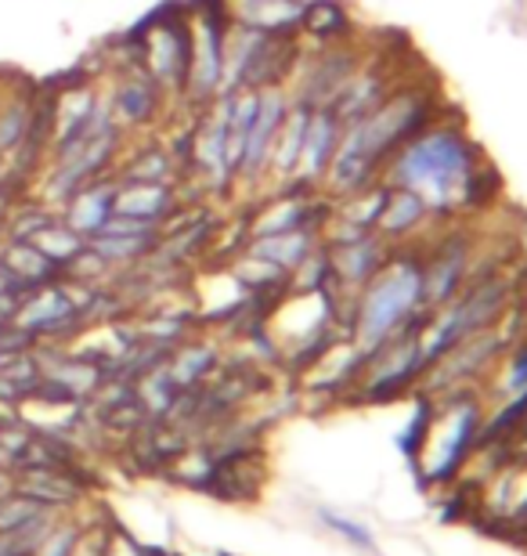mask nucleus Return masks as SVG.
Masks as SVG:
<instances>
[{
	"label": "nucleus",
	"instance_id": "f257e3e1",
	"mask_svg": "<svg viewBox=\"0 0 527 556\" xmlns=\"http://www.w3.org/2000/svg\"><path fill=\"white\" fill-rule=\"evenodd\" d=\"M387 188L416 192L430 214H455L463 206H477L485 195V155L463 130L448 124H423L387 155L384 163Z\"/></svg>",
	"mask_w": 527,
	"mask_h": 556
},
{
	"label": "nucleus",
	"instance_id": "f03ea898",
	"mask_svg": "<svg viewBox=\"0 0 527 556\" xmlns=\"http://www.w3.org/2000/svg\"><path fill=\"white\" fill-rule=\"evenodd\" d=\"M426 119H430V102H426L423 91H390L365 116L343 124L329 170H325V185L340 199L362 192L384 170L387 155L409 135H416Z\"/></svg>",
	"mask_w": 527,
	"mask_h": 556
},
{
	"label": "nucleus",
	"instance_id": "7ed1b4c3",
	"mask_svg": "<svg viewBox=\"0 0 527 556\" xmlns=\"http://www.w3.org/2000/svg\"><path fill=\"white\" fill-rule=\"evenodd\" d=\"M426 315L430 311L423 304V257H387L384 268L351 300V343L368 358Z\"/></svg>",
	"mask_w": 527,
	"mask_h": 556
},
{
	"label": "nucleus",
	"instance_id": "20e7f679",
	"mask_svg": "<svg viewBox=\"0 0 527 556\" xmlns=\"http://www.w3.org/2000/svg\"><path fill=\"white\" fill-rule=\"evenodd\" d=\"M480 427H485V413H480L477 397L459 391V387H448L444 402H434L430 408L423 444H419L416 459H412L419 481L426 488L452 484L455 477L463 473V466L469 463V455L477 452Z\"/></svg>",
	"mask_w": 527,
	"mask_h": 556
},
{
	"label": "nucleus",
	"instance_id": "39448f33",
	"mask_svg": "<svg viewBox=\"0 0 527 556\" xmlns=\"http://www.w3.org/2000/svg\"><path fill=\"white\" fill-rule=\"evenodd\" d=\"M188 54H192V29L185 18H152L141 33V65L160 87L185 91Z\"/></svg>",
	"mask_w": 527,
	"mask_h": 556
},
{
	"label": "nucleus",
	"instance_id": "423d86ee",
	"mask_svg": "<svg viewBox=\"0 0 527 556\" xmlns=\"http://www.w3.org/2000/svg\"><path fill=\"white\" fill-rule=\"evenodd\" d=\"M192 29V54H188L185 91L192 102H210L221 91V59H224V15L210 8L203 18L188 22Z\"/></svg>",
	"mask_w": 527,
	"mask_h": 556
},
{
	"label": "nucleus",
	"instance_id": "0eeeda50",
	"mask_svg": "<svg viewBox=\"0 0 527 556\" xmlns=\"http://www.w3.org/2000/svg\"><path fill=\"white\" fill-rule=\"evenodd\" d=\"M322 247H325V242H322ZM325 257H329V289H332V296L347 293L354 300L357 289H362L368 278L384 268V261L390 257V253H387V239L376 236V231H368V236H362V239L332 242V247H325Z\"/></svg>",
	"mask_w": 527,
	"mask_h": 556
},
{
	"label": "nucleus",
	"instance_id": "6e6552de",
	"mask_svg": "<svg viewBox=\"0 0 527 556\" xmlns=\"http://www.w3.org/2000/svg\"><path fill=\"white\" fill-rule=\"evenodd\" d=\"M286 113H289V98H286L283 87H264L261 102H256V116H253L250 130H246V144H242L239 170H235V177H242V181H261V177L267 174L278 127H283Z\"/></svg>",
	"mask_w": 527,
	"mask_h": 556
},
{
	"label": "nucleus",
	"instance_id": "1a4fd4ad",
	"mask_svg": "<svg viewBox=\"0 0 527 556\" xmlns=\"http://www.w3.org/2000/svg\"><path fill=\"white\" fill-rule=\"evenodd\" d=\"M196 170L206 177L213 188H228L235 181L231 163H228V98L217 94L213 113L196 127L192 141H188Z\"/></svg>",
	"mask_w": 527,
	"mask_h": 556
},
{
	"label": "nucleus",
	"instance_id": "9d476101",
	"mask_svg": "<svg viewBox=\"0 0 527 556\" xmlns=\"http://www.w3.org/2000/svg\"><path fill=\"white\" fill-rule=\"evenodd\" d=\"M340 130H343V124L332 109H311L304 144H300V160H297V170H293V181L300 188L315 185L325 177L332 152H336V141H340Z\"/></svg>",
	"mask_w": 527,
	"mask_h": 556
},
{
	"label": "nucleus",
	"instance_id": "9b49d317",
	"mask_svg": "<svg viewBox=\"0 0 527 556\" xmlns=\"http://www.w3.org/2000/svg\"><path fill=\"white\" fill-rule=\"evenodd\" d=\"M469 268V250L466 242H448V247L434 250L430 257H423V304L426 311H437L452 300L466 282Z\"/></svg>",
	"mask_w": 527,
	"mask_h": 556
},
{
	"label": "nucleus",
	"instance_id": "f8f14e48",
	"mask_svg": "<svg viewBox=\"0 0 527 556\" xmlns=\"http://www.w3.org/2000/svg\"><path fill=\"white\" fill-rule=\"evenodd\" d=\"M325 217H329L325 206L315 203V199L300 188V192H286V195L272 199V203L250 220L246 236L261 239V236H278V231H293V228H322Z\"/></svg>",
	"mask_w": 527,
	"mask_h": 556
},
{
	"label": "nucleus",
	"instance_id": "ddd939ff",
	"mask_svg": "<svg viewBox=\"0 0 527 556\" xmlns=\"http://www.w3.org/2000/svg\"><path fill=\"white\" fill-rule=\"evenodd\" d=\"M304 0H235V26L256 29L264 37H293L304 26Z\"/></svg>",
	"mask_w": 527,
	"mask_h": 556
},
{
	"label": "nucleus",
	"instance_id": "4468645a",
	"mask_svg": "<svg viewBox=\"0 0 527 556\" xmlns=\"http://www.w3.org/2000/svg\"><path fill=\"white\" fill-rule=\"evenodd\" d=\"M112 195H116V181H105V177H95L84 188H76L70 195V210H65V225L80 231L84 239L98 236L112 214Z\"/></svg>",
	"mask_w": 527,
	"mask_h": 556
},
{
	"label": "nucleus",
	"instance_id": "2eb2a0df",
	"mask_svg": "<svg viewBox=\"0 0 527 556\" xmlns=\"http://www.w3.org/2000/svg\"><path fill=\"white\" fill-rule=\"evenodd\" d=\"M318 247H322V228H293V231H278V236L250 239L246 242V253H253V257L275 264V268H283L289 275Z\"/></svg>",
	"mask_w": 527,
	"mask_h": 556
},
{
	"label": "nucleus",
	"instance_id": "dca6fc26",
	"mask_svg": "<svg viewBox=\"0 0 527 556\" xmlns=\"http://www.w3.org/2000/svg\"><path fill=\"white\" fill-rule=\"evenodd\" d=\"M426 217H430V210H426V203L416 192H409V188H387L384 206H379L376 217V236H384L387 242L390 239L401 242L412 231H419Z\"/></svg>",
	"mask_w": 527,
	"mask_h": 556
},
{
	"label": "nucleus",
	"instance_id": "f3484780",
	"mask_svg": "<svg viewBox=\"0 0 527 556\" xmlns=\"http://www.w3.org/2000/svg\"><path fill=\"white\" fill-rule=\"evenodd\" d=\"M174 195L171 185H145V181H127L116 185V195H112V214L123 217H138V220H160L171 214Z\"/></svg>",
	"mask_w": 527,
	"mask_h": 556
},
{
	"label": "nucleus",
	"instance_id": "a211bd4d",
	"mask_svg": "<svg viewBox=\"0 0 527 556\" xmlns=\"http://www.w3.org/2000/svg\"><path fill=\"white\" fill-rule=\"evenodd\" d=\"M155 102H160V84L145 70H138L123 76V84L112 94V119L116 124H141L155 113Z\"/></svg>",
	"mask_w": 527,
	"mask_h": 556
},
{
	"label": "nucleus",
	"instance_id": "6ab92c4d",
	"mask_svg": "<svg viewBox=\"0 0 527 556\" xmlns=\"http://www.w3.org/2000/svg\"><path fill=\"white\" fill-rule=\"evenodd\" d=\"M308 116H311V109H308V105L289 102V113H286V119H283V127H278V138H275L272 163H267V170H275L278 177H293L297 160H300V144H304Z\"/></svg>",
	"mask_w": 527,
	"mask_h": 556
},
{
	"label": "nucleus",
	"instance_id": "aec40b11",
	"mask_svg": "<svg viewBox=\"0 0 527 556\" xmlns=\"http://www.w3.org/2000/svg\"><path fill=\"white\" fill-rule=\"evenodd\" d=\"M4 268L15 275L26 289L48 286V282H54V278L62 275L59 264L43 257V253L33 247V242H11V247L4 250Z\"/></svg>",
	"mask_w": 527,
	"mask_h": 556
},
{
	"label": "nucleus",
	"instance_id": "412c9836",
	"mask_svg": "<svg viewBox=\"0 0 527 556\" xmlns=\"http://www.w3.org/2000/svg\"><path fill=\"white\" fill-rule=\"evenodd\" d=\"M26 242H33V247H37L48 261L59 264L62 271L70 268V264L80 257L84 247H87V239L80 236V231H73L65 220H48V225H43L40 231H33Z\"/></svg>",
	"mask_w": 527,
	"mask_h": 556
},
{
	"label": "nucleus",
	"instance_id": "4be33fe9",
	"mask_svg": "<svg viewBox=\"0 0 527 556\" xmlns=\"http://www.w3.org/2000/svg\"><path fill=\"white\" fill-rule=\"evenodd\" d=\"M87 247H91L109 268H116V264H134V261L149 257L155 250V231L152 236H105V231H98V236L87 239Z\"/></svg>",
	"mask_w": 527,
	"mask_h": 556
},
{
	"label": "nucleus",
	"instance_id": "5701e85b",
	"mask_svg": "<svg viewBox=\"0 0 527 556\" xmlns=\"http://www.w3.org/2000/svg\"><path fill=\"white\" fill-rule=\"evenodd\" d=\"M300 29H308L311 37H318V40H336L351 29V18H347V11L336 4V0H315V4H308L304 26Z\"/></svg>",
	"mask_w": 527,
	"mask_h": 556
},
{
	"label": "nucleus",
	"instance_id": "b1692460",
	"mask_svg": "<svg viewBox=\"0 0 527 556\" xmlns=\"http://www.w3.org/2000/svg\"><path fill=\"white\" fill-rule=\"evenodd\" d=\"M210 365H213V351L199 343V348L177 351L174 358L166 362V372H171V380L177 383V391H188V387H196L210 372Z\"/></svg>",
	"mask_w": 527,
	"mask_h": 556
},
{
	"label": "nucleus",
	"instance_id": "393cba45",
	"mask_svg": "<svg viewBox=\"0 0 527 556\" xmlns=\"http://www.w3.org/2000/svg\"><path fill=\"white\" fill-rule=\"evenodd\" d=\"M29 127H33V105L26 98L4 105V113H0V155L18 152L29 138Z\"/></svg>",
	"mask_w": 527,
	"mask_h": 556
},
{
	"label": "nucleus",
	"instance_id": "a878e982",
	"mask_svg": "<svg viewBox=\"0 0 527 556\" xmlns=\"http://www.w3.org/2000/svg\"><path fill=\"white\" fill-rule=\"evenodd\" d=\"M171 170H174L171 155H166L163 149H149V152H141L134 163H127V170H123V181L120 185H127V181L171 185Z\"/></svg>",
	"mask_w": 527,
	"mask_h": 556
},
{
	"label": "nucleus",
	"instance_id": "bb28decb",
	"mask_svg": "<svg viewBox=\"0 0 527 556\" xmlns=\"http://www.w3.org/2000/svg\"><path fill=\"white\" fill-rule=\"evenodd\" d=\"M48 380L65 387V391H70L73 397H80L87 391H95V387L105 380V372L98 369V365H87V362H62L59 369L48 376Z\"/></svg>",
	"mask_w": 527,
	"mask_h": 556
},
{
	"label": "nucleus",
	"instance_id": "cd10ccee",
	"mask_svg": "<svg viewBox=\"0 0 527 556\" xmlns=\"http://www.w3.org/2000/svg\"><path fill=\"white\" fill-rule=\"evenodd\" d=\"M318 520H322L325 528H332L340 539L351 542L354 549L376 556V535H373V528L362 525V520H351V517H343V514H332V509H318Z\"/></svg>",
	"mask_w": 527,
	"mask_h": 556
},
{
	"label": "nucleus",
	"instance_id": "c85d7f7f",
	"mask_svg": "<svg viewBox=\"0 0 527 556\" xmlns=\"http://www.w3.org/2000/svg\"><path fill=\"white\" fill-rule=\"evenodd\" d=\"M40 517H43V503H37V498L26 495V492H22L18 498H11V503H0V531L26 528Z\"/></svg>",
	"mask_w": 527,
	"mask_h": 556
},
{
	"label": "nucleus",
	"instance_id": "c756f323",
	"mask_svg": "<svg viewBox=\"0 0 527 556\" xmlns=\"http://www.w3.org/2000/svg\"><path fill=\"white\" fill-rule=\"evenodd\" d=\"M502 397L513 402V397H527V343L513 354L506 365V380H502Z\"/></svg>",
	"mask_w": 527,
	"mask_h": 556
},
{
	"label": "nucleus",
	"instance_id": "7c9ffc66",
	"mask_svg": "<svg viewBox=\"0 0 527 556\" xmlns=\"http://www.w3.org/2000/svg\"><path fill=\"white\" fill-rule=\"evenodd\" d=\"M520 321H524V329H527V311H520Z\"/></svg>",
	"mask_w": 527,
	"mask_h": 556
}]
</instances>
